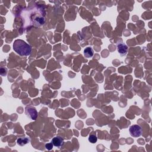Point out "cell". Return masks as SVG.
I'll list each match as a JSON object with an SVG mask.
<instances>
[{
    "label": "cell",
    "instance_id": "6da1fadb",
    "mask_svg": "<svg viewBox=\"0 0 152 152\" xmlns=\"http://www.w3.org/2000/svg\"><path fill=\"white\" fill-rule=\"evenodd\" d=\"M14 51L20 56H28L31 52V47L26 42L21 39H17L13 43Z\"/></svg>",
    "mask_w": 152,
    "mask_h": 152
},
{
    "label": "cell",
    "instance_id": "7a4b0ae2",
    "mask_svg": "<svg viewBox=\"0 0 152 152\" xmlns=\"http://www.w3.org/2000/svg\"><path fill=\"white\" fill-rule=\"evenodd\" d=\"M130 135L133 137H139L142 134V129L138 125H133L129 129Z\"/></svg>",
    "mask_w": 152,
    "mask_h": 152
},
{
    "label": "cell",
    "instance_id": "3957f363",
    "mask_svg": "<svg viewBox=\"0 0 152 152\" xmlns=\"http://www.w3.org/2000/svg\"><path fill=\"white\" fill-rule=\"evenodd\" d=\"M25 113L27 117L33 120L36 119L37 117V112L33 106H27L25 109Z\"/></svg>",
    "mask_w": 152,
    "mask_h": 152
},
{
    "label": "cell",
    "instance_id": "277c9868",
    "mask_svg": "<svg viewBox=\"0 0 152 152\" xmlns=\"http://www.w3.org/2000/svg\"><path fill=\"white\" fill-rule=\"evenodd\" d=\"M51 142L53 144V145L58 148H60L61 147L64 143V139L59 136H56L54 138H52Z\"/></svg>",
    "mask_w": 152,
    "mask_h": 152
},
{
    "label": "cell",
    "instance_id": "5b68a950",
    "mask_svg": "<svg viewBox=\"0 0 152 152\" xmlns=\"http://www.w3.org/2000/svg\"><path fill=\"white\" fill-rule=\"evenodd\" d=\"M117 49L121 56H125L128 52V48L123 43H119L117 45Z\"/></svg>",
    "mask_w": 152,
    "mask_h": 152
},
{
    "label": "cell",
    "instance_id": "8992f818",
    "mask_svg": "<svg viewBox=\"0 0 152 152\" xmlns=\"http://www.w3.org/2000/svg\"><path fill=\"white\" fill-rule=\"evenodd\" d=\"M94 52L91 47H87L84 50V55L86 58H91L93 56Z\"/></svg>",
    "mask_w": 152,
    "mask_h": 152
},
{
    "label": "cell",
    "instance_id": "52a82bcc",
    "mask_svg": "<svg viewBox=\"0 0 152 152\" xmlns=\"http://www.w3.org/2000/svg\"><path fill=\"white\" fill-rule=\"evenodd\" d=\"M28 141H29V140L28 138H19L17 140V143H18V144H19L20 145H24L26 144H27Z\"/></svg>",
    "mask_w": 152,
    "mask_h": 152
},
{
    "label": "cell",
    "instance_id": "ba28073f",
    "mask_svg": "<svg viewBox=\"0 0 152 152\" xmlns=\"http://www.w3.org/2000/svg\"><path fill=\"white\" fill-rule=\"evenodd\" d=\"M88 141L91 142V143H95L97 142V138L96 137V135H94V134H91V135H90L89 137H88Z\"/></svg>",
    "mask_w": 152,
    "mask_h": 152
},
{
    "label": "cell",
    "instance_id": "9c48e42d",
    "mask_svg": "<svg viewBox=\"0 0 152 152\" xmlns=\"http://www.w3.org/2000/svg\"><path fill=\"white\" fill-rule=\"evenodd\" d=\"M53 144L52 143V142H50V143H49V144H46V149H48V150H51L52 148H53Z\"/></svg>",
    "mask_w": 152,
    "mask_h": 152
}]
</instances>
